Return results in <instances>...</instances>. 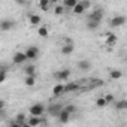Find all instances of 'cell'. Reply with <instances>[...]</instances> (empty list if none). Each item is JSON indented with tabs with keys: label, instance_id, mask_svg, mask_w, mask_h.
Instances as JSON below:
<instances>
[{
	"label": "cell",
	"instance_id": "7a4b0ae2",
	"mask_svg": "<svg viewBox=\"0 0 127 127\" xmlns=\"http://www.w3.org/2000/svg\"><path fill=\"white\" fill-rule=\"evenodd\" d=\"M45 111H46V106H45L43 103H40V102H36V103H33V105L29 108V114H30V115H36V117L43 115Z\"/></svg>",
	"mask_w": 127,
	"mask_h": 127
},
{
	"label": "cell",
	"instance_id": "9a60e30c",
	"mask_svg": "<svg viewBox=\"0 0 127 127\" xmlns=\"http://www.w3.org/2000/svg\"><path fill=\"white\" fill-rule=\"evenodd\" d=\"M73 49H75L73 43H64L61 46V55H72Z\"/></svg>",
	"mask_w": 127,
	"mask_h": 127
},
{
	"label": "cell",
	"instance_id": "5bb4252c",
	"mask_svg": "<svg viewBox=\"0 0 127 127\" xmlns=\"http://www.w3.org/2000/svg\"><path fill=\"white\" fill-rule=\"evenodd\" d=\"M39 124H42V120L40 117H36V115H30L29 121H26V126H30V127H36Z\"/></svg>",
	"mask_w": 127,
	"mask_h": 127
},
{
	"label": "cell",
	"instance_id": "4fadbf2b",
	"mask_svg": "<svg viewBox=\"0 0 127 127\" xmlns=\"http://www.w3.org/2000/svg\"><path fill=\"white\" fill-rule=\"evenodd\" d=\"M63 109V106L60 105V103H55V105H51L46 111L49 112V115H52V117H57L58 114H60V111Z\"/></svg>",
	"mask_w": 127,
	"mask_h": 127
},
{
	"label": "cell",
	"instance_id": "7402d4cb",
	"mask_svg": "<svg viewBox=\"0 0 127 127\" xmlns=\"http://www.w3.org/2000/svg\"><path fill=\"white\" fill-rule=\"evenodd\" d=\"M15 121L20 124V127H24V126H26V114H23V112L17 114V118H15Z\"/></svg>",
	"mask_w": 127,
	"mask_h": 127
},
{
	"label": "cell",
	"instance_id": "4316f807",
	"mask_svg": "<svg viewBox=\"0 0 127 127\" xmlns=\"http://www.w3.org/2000/svg\"><path fill=\"white\" fill-rule=\"evenodd\" d=\"M108 103H106V100H105V97H97L96 99V106L97 108H105Z\"/></svg>",
	"mask_w": 127,
	"mask_h": 127
},
{
	"label": "cell",
	"instance_id": "ac0fdd59",
	"mask_svg": "<svg viewBox=\"0 0 127 127\" xmlns=\"http://www.w3.org/2000/svg\"><path fill=\"white\" fill-rule=\"evenodd\" d=\"M24 84H26L27 87H34V85H36V75H26Z\"/></svg>",
	"mask_w": 127,
	"mask_h": 127
},
{
	"label": "cell",
	"instance_id": "2e32d148",
	"mask_svg": "<svg viewBox=\"0 0 127 127\" xmlns=\"http://www.w3.org/2000/svg\"><path fill=\"white\" fill-rule=\"evenodd\" d=\"M29 23H30V26H40L42 18H40V15H37V14H30V15H29Z\"/></svg>",
	"mask_w": 127,
	"mask_h": 127
},
{
	"label": "cell",
	"instance_id": "52a82bcc",
	"mask_svg": "<svg viewBox=\"0 0 127 127\" xmlns=\"http://www.w3.org/2000/svg\"><path fill=\"white\" fill-rule=\"evenodd\" d=\"M26 61H27V57H26L24 51H17L12 55V63L14 64H24Z\"/></svg>",
	"mask_w": 127,
	"mask_h": 127
},
{
	"label": "cell",
	"instance_id": "e575fe53",
	"mask_svg": "<svg viewBox=\"0 0 127 127\" xmlns=\"http://www.w3.org/2000/svg\"><path fill=\"white\" fill-rule=\"evenodd\" d=\"M58 0H49V3H57Z\"/></svg>",
	"mask_w": 127,
	"mask_h": 127
},
{
	"label": "cell",
	"instance_id": "83f0119b",
	"mask_svg": "<svg viewBox=\"0 0 127 127\" xmlns=\"http://www.w3.org/2000/svg\"><path fill=\"white\" fill-rule=\"evenodd\" d=\"M76 3H78V0H64V5H63V6L67 8V9H72Z\"/></svg>",
	"mask_w": 127,
	"mask_h": 127
},
{
	"label": "cell",
	"instance_id": "8992f818",
	"mask_svg": "<svg viewBox=\"0 0 127 127\" xmlns=\"http://www.w3.org/2000/svg\"><path fill=\"white\" fill-rule=\"evenodd\" d=\"M24 54H26L27 60H36V58L39 57V48H37L36 45H32V46H29V48L24 51Z\"/></svg>",
	"mask_w": 127,
	"mask_h": 127
},
{
	"label": "cell",
	"instance_id": "ffe728a7",
	"mask_svg": "<svg viewBox=\"0 0 127 127\" xmlns=\"http://www.w3.org/2000/svg\"><path fill=\"white\" fill-rule=\"evenodd\" d=\"M109 78H111V79H115V81H117V79H121V78H123V72L118 70V69H112V70L109 72Z\"/></svg>",
	"mask_w": 127,
	"mask_h": 127
},
{
	"label": "cell",
	"instance_id": "4dcf8cb0",
	"mask_svg": "<svg viewBox=\"0 0 127 127\" xmlns=\"http://www.w3.org/2000/svg\"><path fill=\"white\" fill-rule=\"evenodd\" d=\"M103 97H105L106 103H112V102H114V96H112V94H106V96H103Z\"/></svg>",
	"mask_w": 127,
	"mask_h": 127
},
{
	"label": "cell",
	"instance_id": "8fae6325",
	"mask_svg": "<svg viewBox=\"0 0 127 127\" xmlns=\"http://www.w3.org/2000/svg\"><path fill=\"white\" fill-rule=\"evenodd\" d=\"M117 40H118V37H117L114 33L108 32V33L105 34V43H106L108 46H114V45L117 43Z\"/></svg>",
	"mask_w": 127,
	"mask_h": 127
},
{
	"label": "cell",
	"instance_id": "484cf974",
	"mask_svg": "<svg viewBox=\"0 0 127 127\" xmlns=\"http://www.w3.org/2000/svg\"><path fill=\"white\" fill-rule=\"evenodd\" d=\"M49 0H39V8L42 9V11H48L49 9Z\"/></svg>",
	"mask_w": 127,
	"mask_h": 127
},
{
	"label": "cell",
	"instance_id": "3957f363",
	"mask_svg": "<svg viewBox=\"0 0 127 127\" xmlns=\"http://www.w3.org/2000/svg\"><path fill=\"white\" fill-rule=\"evenodd\" d=\"M14 29H15V21L14 20H11V18L0 20V32L8 33V32H12Z\"/></svg>",
	"mask_w": 127,
	"mask_h": 127
},
{
	"label": "cell",
	"instance_id": "603a6c76",
	"mask_svg": "<svg viewBox=\"0 0 127 127\" xmlns=\"http://www.w3.org/2000/svg\"><path fill=\"white\" fill-rule=\"evenodd\" d=\"M99 27H100V23L93 21V20H88V21H87V29H88V30H97Z\"/></svg>",
	"mask_w": 127,
	"mask_h": 127
},
{
	"label": "cell",
	"instance_id": "d6a6232c",
	"mask_svg": "<svg viewBox=\"0 0 127 127\" xmlns=\"http://www.w3.org/2000/svg\"><path fill=\"white\" fill-rule=\"evenodd\" d=\"M5 114V108H0V117H2Z\"/></svg>",
	"mask_w": 127,
	"mask_h": 127
},
{
	"label": "cell",
	"instance_id": "f1b7e54d",
	"mask_svg": "<svg viewBox=\"0 0 127 127\" xmlns=\"http://www.w3.org/2000/svg\"><path fill=\"white\" fill-rule=\"evenodd\" d=\"M24 72H26V75H36V67L33 64H30L24 69Z\"/></svg>",
	"mask_w": 127,
	"mask_h": 127
},
{
	"label": "cell",
	"instance_id": "5b68a950",
	"mask_svg": "<svg viewBox=\"0 0 127 127\" xmlns=\"http://www.w3.org/2000/svg\"><path fill=\"white\" fill-rule=\"evenodd\" d=\"M103 17H105V11H103L102 8H96L94 11H91V14H90V17H88V20H93V21L102 23Z\"/></svg>",
	"mask_w": 127,
	"mask_h": 127
},
{
	"label": "cell",
	"instance_id": "e0dca14e",
	"mask_svg": "<svg viewBox=\"0 0 127 127\" xmlns=\"http://www.w3.org/2000/svg\"><path fill=\"white\" fill-rule=\"evenodd\" d=\"M79 90V84L78 82H67L64 84V93H72V91H76Z\"/></svg>",
	"mask_w": 127,
	"mask_h": 127
},
{
	"label": "cell",
	"instance_id": "44dd1931",
	"mask_svg": "<svg viewBox=\"0 0 127 127\" xmlns=\"http://www.w3.org/2000/svg\"><path fill=\"white\" fill-rule=\"evenodd\" d=\"M8 79V69L6 66H0V84H3Z\"/></svg>",
	"mask_w": 127,
	"mask_h": 127
},
{
	"label": "cell",
	"instance_id": "f546056e",
	"mask_svg": "<svg viewBox=\"0 0 127 127\" xmlns=\"http://www.w3.org/2000/svg\"><path fill=\"white\" fill-rule=\"evenodd\" d=\"M63 108H64L69 114H72V115L76 112V106H75V105H72V103H69V105H66V106H63Z\"/></svg>",
	"mask_w": 127,
	"mask_h": 127
},
{
	"label": "cell",
	"instance_id": "1f68e13d",
	"mask_svg": "<svg viewBox=\"0 0 127 127\" xmlns=\"http://www.w3.org/2000/svg\"><path fill=\"white\" fill-rule=\"evenodd\" d=\"M15 3L20 5V6H26L27 5V0H15Z\"/></svg>",
	"mask_w": 127,
	"mask_h": 127
},
{
	"label": "cell",
	"instance_id": "836d02e7",
	"mask_svg": "<svg viewBox=\"0 0 127 127\" xmlns=\"http://www.w3.org/2000/svg\"><path fill=\"white\" fill-rule=\"evenodd\" d=\"M0 108H5V102L3 100H0Z\"/></svg>",
	"mask_w": 127,
	"mask_h": 127
},
{
	"label": "cell",
	"instance_id": "9c48e42d",
	"mask_svg": "<svg viewBox=\"0 0 127 127\" xmlns=\"http://www.w3.org/2000/svg\"><path fill=\"white\" fill-rule=\"evenodd\" d=\"M70 115H72V114H69L64 108H63V109L60 111V114L57 115V118H58V121H60L61 124H67L69 120H70Z\"/></svg>",
	"mask_w": 127,
	"mask_h": 127
},
{
	"label": "cell",
	"instance_id": "277c9868",
	"mask_svg": "<svg viewBox=\"0 0 127 127\" xmlns=\"http://www.w3.org/2000/svg\"><path fill=\"white\" fill-rule=\"evenodd\" d=\"M55 79L58 81V82H64V81H67L69 78H70V70L67 69V67H64V69H60L58 72H55Z\"/></svg>",
	"mask_w": 127,
	"mask_h": 127
},
{
	"label": "cell",
	"instance_id": "7c38bea8",
	"mask_svg": "<svg viewBox=\"0 0 127 127\" xmlns=\"http://www.w3.org/2000/svg\"><path fill=\"white\" fill-rule=\"evenodd\" d=\"M63 93H64V84H63V82L55 84L54 88H52V96H54V97H58V96H61Z\"/></svg>",
	"mask_w": 127,
	"mask_h": 127
},
{
	"label": "cell",
	"instance_id": "30bf717a",
	"mask_svg": "<svg viewBox=\"0 0 127 127\" xmlns=\"http://www.w3.org/2000/svg\"><path fill=\"white\" fill-rule=\"evenodd\" d=\"M91 67H93V63H91L90 60H79V61H78V69L82 70V72H87V70H90Z\"/></svg>",
	"mask_w": 127,
	"mask_h": 127
},
{
	"label": "cell",
	"instance_id": "d6986e66",
	"mask_svg": "<svg viewBox=\"0 0 127 127\" xmlns=\"http://www.w3.org/2000/svg\"><path fill=\"white\" fill-rule=\"evenodd\" d=\"M48 34H49V29H48L46 26H39V29H37V36H39V37H48Z\"/></svg>",
	"mask_w": 127,
	"mask_h": 127
},
{
	"label": "cell",
	"instance_id": "d4e9b609",
	"mask_svg": "<svg viewBox=\"0 0 127 127\" xmlns=\"http://www.w3.org/2000/svg\"><path fill=\"white\" fill-rule=\"evenodd\" d=\"M115 108L118 109V111H124V109H127V100H118V102H115Z\"/></svg>",
	"mask_w": 127,
	"mask_h": 127
},
{
	"label": "cell",
	"instance_id": "ba28073f",
	"mask_svg": "<svg viewBox=\"0 0 127 127\" xmlns=\"http://www.w3.org/2000/svg\"><path fill=\"white\" fill-rule=\"evenodd\" d=\"M124 24H126V17H124V15H115V17L111 20V27L118 29V27H123Z\"/></svg>",
	"mask_w": 127,
	"mask_h": 127
},
{
	"label": "cell",
	"instance_id": "6da1fadb",
	"mask_svg": "<svg viewBox=\"0 0 127 127\" xmlns=\"http://www.w3.org/2000/svg\"><path fill=\"white\" fill-rule=\"evenodd\" d=\"M90 6H91V2H90V0H78V3L72 8V12H73L75 15H81V14H84Z\"/></svg>",
	"mask_w": 127,
	"mask_h": 127
},
{
	"label": "cell",
	"instance_id": "cb8c5ba5",
	"mask_svg": "<svg viewBox=\"0 0 127 127\" xmlns=\"http://www.w3.org/2000/svg\"><path fill=\"white\" fill-rule=\"evenodd\" d=\"M64 11H66V8L63 6V5H55V8H54V15L61 17L63 14H64Z\"/></svg>",
	"mask_w": 127,
	"mask_h": 127
}]
</instances>
